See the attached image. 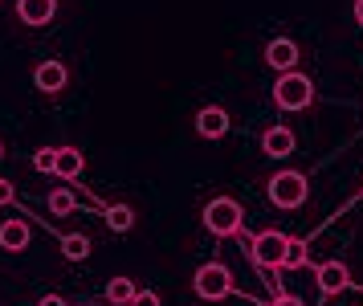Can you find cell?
<instances>
[{"mask_svg":"<svg viewBox=\"0 0 363 306\" xmlns=\"http://www.w3.org/2000/svg\"><path fill=\"white\" fill-rule=\"evenodd\" d=\"M241 225H245V212H241V204L233 196H216V200L204 204V229L213 237H237Z\"/></svg>","mask_w":363,"mask_h":306,"instance_id":"6da1fadb","label":"cell"},{"mask_svg":"<svg viewBox=\"0 0 363 306\" xmlns=\"http://www.w3.org/2000/svg\"><path fill=\"white\" fill-rule=\"evenodd\" d=\"M274 102L281 111H306L314 102V82L298 70H286L278 82H274Z\"/></svg>","mask_w":363,"mask_h":306,"instance_id":"7a4b0ae2","label":"cell"},{"mask_svg":"<svg viewBox=\"0 0 363 306\" xmlns=\"http://www.w3.org/2000/svg\"><path fill=\"white\" fill-rule=\"evenodd\" d=\"M192 290L204 298V302H225V298H233V274L229 266H220V261H208V266H200L196 278H192Z\"/></svg>","mask_w":363,"mask_h":306,"instance_id":"3957f363","label":"cell"},{"mask_svg":"<svg viewBox=\"0 0 363 306\" xmlns=\"http://www.w3.org/2000/svg\"><path fill=\"white\" fill-rule=\"evenodd\" d=\"M286 249H290V237L278 233V229H265L253 237V249H249V261L257 270H286Z\"/></svg>","mask_w":363,"mask_h":306,"instance_id":"277c9868","label":"cell"},{"mask_svg":"<svg viewBox=\"0 0 363 306\" xmlns=\"http://www.w3.org/2000/svg\"><path fill=\"white\" fill-rule=\"evenodd\" d=\"M265 188H269V200H274L278 209H298V204L306 200V192H311V184H306L302 172H278Z\"/></svg>","mask_w":363,"mask_h":306,"instance_id":"5b68a950","label":"cell"},{"mask_svg":"<svg viewBox=\"0 0 363 306\" xmlns=\"http://www.w3.org/2000/svg\"><path fill=\"white\" fill-rule=\"evenodd\" d=\"M314 286H318V294H323V298H330V294H343L347 286H351V270H347L343 261H323V266L314 270Z\"/></svg>","mask_w":363,"mask_h":306,"instance_id":"8992f818","label":"cell"},{"mask_svg":"<svg viewBox=\"0 0 363 306\" xmlns=\"http://www.w3.org/2000/svg\"><path fill=\"white\" fill-rule=\"evenodd\" d=\"M69 82V70L62 62H41L33 70V86L41 90V94H62Z\"/></svg>","mask_w":363,"mask_h":306,"instance_id":"52a82bcc","label":"cell"},{"mask_svg":"<svg viewBox=\"0 0 363 306\" xmlns=\"http://www.w3.org/2000/svg\"><path fill=\"white\" fill-rule=\"evenodd\" d=\"M29 221H21V217H9L4 225H0V249L4 253H21V249H29Z\"/></svg>","mask_w":363,"mask_h":306,"instance_id":"ba28073f","label":"cell"},{"mask_svg":"<svg viewBox=\"0 0 363 306\" xmlns=\"http://www.w3.org/2000/svg\"><path fill=\"white\" fill-rule=\"evenodd\" d=\"M294 147H298V139H294V131L290 127H269L262 135V151L269 155V160H286Z\"/></svg>","mask_w":363,"mask_h":306,"instance_id":"9c48e42d","label":"cell"},{"mask_svg":"<svg viewBox=\"0 0 363 306\" xmlns=\"http://www.w3.org/2000/svg\"><path fill=\"white\" fill-rule=\"evenodd\" d=\"M53 13H57V0H17V16L25 25H33V29L50 25Z\"/></svg>","mask_w":363,"mask_h":306,"instance_id":"30bf717a","label":"cell"},{"mask_svg":"<svg viewBox=\"0 0 363 306\" xmlns=\"http://www.w3.org/2000/svg\"><path fill=\"white\" fill-rule=\"evenodd\" d=\"M265 62L274 65L278 74H286V70L298 65V45L290 41V37H278V41H269V49H265Z\"/></svg>","mask_w":363,"mask_h":306,"instance_id":"8fae6325","label":"cell"},{"mask_svg":"<svg viewBox=\"0 0 363 306\" xmlns=\"http://www.w3.org/2000/svg\"><path fill=\"white\" fill-rule=\"evenodd\" d=\"M196 131L204 139H225V131H229V114L220 111V106H204L196 114Z\"/></svg>","mask_w":363,"mask_h":306,"instance_id":"7c38bea8","label":"cell"},{"mask_svg":"<svg viewBox=\"0 0 363 306\" xmlns=\"http://www.w3.org/2000/svg\"><path fill=\"white\" fill-rule=\"evenodd\" d=\"M82 168H86V160H82V151H78V147H57V172H53V176L57 180H78L82 176Z\"/></svg>","mask_w":363,"mask_h":306,"instance_id":"4fadbf2b","label":"cell"},{"mask_svg":"<svg viewBox=\"0 0 363 306\" xmlns=\"http://www.w3.org/2000/svg\"><path fill=\"white\" fill-rule=\"evenodd\" d=\"M135 294H139V286H135L127 274H118V278L106 282V302H111V306H131Z\"/></svg>","mask_w":363,"mask_h":306,"instance_id":"5bb4252c","label":"cell"},{"mask_svg":"<svg viewBox=\"0 0 363 306\" xmlns=\"http://www.w3.org/2000/svg\"><path fill=\"white\" fill-rule=\"evenodd\" d=\"M90 249H94V241H90L86 233H66V237H62V258L66 261H86Z\"/></svg>","mask_w":363,"mask_h":306,"instance_id":"9a60e30c","label":"cell"},{"mask_svg":"<svg viewBox=\"0 0 363 306\" xmlns=\"http://www.w3.org/2000/svg\"><path fill=\"white\" fill-rule=\"evenodd\" d=\"M106 225L115 229V233H131L135 229V212L127 209V204H111V209H106Z\"/></svg>","mask_w":363,"mask_h":306,"instance_id":"2e32d148","label":"cell"},{"mask_svg":"<svg viewBox=\"0 0 363 306\" xmlns=\"http://www.w3.org/2000/svg\"><path fill=\"white\" fill-rule=\"evenodd\" d=\"M33 168L41 176H53L57 172V147H37L33 151Z\"/></svg>","mask_w":363,"mask_h":306,"instance_id":"e0dca14e","label":"cell"},{"mask_svg":"<svg viewBox=\"0 0 363 306\" xmlns=\"http://www.w3.org/2000/svg\"><path fill=\"white\" fill-rule=\"evenodd\" d=\"M78 209V200L66 192V188H57V192H50V212L53 217H69V212Z\"/></svg>","mask_w":363,"mask_h":306,"instance_id":"ac0fdd59","label":"cell"},{"mask_svg":"<svg viewBox=\"0 0 363 306\" xmlns=\"http://www.w3.org/2000/svg\"><path fill=\"white\" fill-rule=\"evenodd\" d=\"M306 266V241L290 237V249H286V270H302Z\"/></svg>","mask_w":363,"mask_h":306,"instance_id":"d6986e66","label":"cell"},{"mask_svg":"<svg viewBox=\"0 0 363 306\" xmlns=\"http://www.w3.org/2000/svg\"><path fill=\"white\" fill-rule=\"evenodd\" d=\"M131 306H160V294H155V290H139Z\"/></svg>","mask_w":363,"mask_h":306,"instance_id":"ffe728a7","label":"cell"},{"mask_svg":"<svg viewBox=\"0 0 363 306\" xmlns=\"http://www.w3.org/2000/svg\"><path fill=\"white\" fill-rule=\"evenodd\" d=\"M269 306H302V298H294V294H286V290H278V298Z\"/></svg>","mask_w":363,"mask_h":306,"instance_id":"44dd1931","label":"cell"},{"mask_svg":"<svg viewBox=\"0 0 363 306\" xmlns=\"http://www.w3.org/2000/svg\"><path fill=\"white\" fill-rule=\"evenodd\" d=\"M0 204H13V180H0Z\"/></svg>","mask_w":363,"mask_h":306,"instance_id":"7402d4cb","label":"cell"},{"mask_svg":"<svg viewBox=\"0 0 363 306\" xmlns=\"http://www.w3.org/2000/svg\"><path fill=\"white\" fill-rule=\"evenodd\" d=\"M37 306H69L66 298H62V294H45V298H41V302Z\"/></svg>","mask_w":363,"mask_h":306,"instance_id":"603a6c76","label":"cell"},{"mask_svg":"<svg viewBox=\"0 0 363 306\" xmlns=\"http://www.w3.org/2000/svg\"><path fill=\"white\" fill-rule=\"evenodd\" d=\"M355 21L363 25V0H355Z\"/></svg>","mask_w":363,"mask_h":306,"instance_id":"cb8c5ba5","label":"cell"},{"mask_svg":"<svg viewBox=\"0 0 363 306\" xmlns=\"http://www.w3.org/2000/svg\"><path fill=\"white\" fill-rule=\"evenodd\" d=\"M0 160H4V143H0Z\"/></svg>","mask_w":363,"mask_h":306,"instance_id":"d4e9b609","label":"cell"},{"mask_svg":"<svg viewBox=\"0 0 363 306\" xmlns=\"http://www.w3.org/2000/svg\"><path fill=\"white\" fill-rule=\"evenodd\" d=\"M78 306H82V302H78Z\"/></svg>","mask_w":363,"mask_h":306,"instance_id":"484cf974","label":"cell"}]
</instances>
